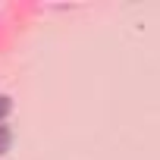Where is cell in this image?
Instances as JSON below:
<instances>
[{"label": "cell", "instance_id": "1", "mask_svg": "<svg viewBox=\"0 0 160 160\" xmlns=\"http://www.w3.org/2000/svg\"><path fill=\"white\" fill-rule=\"evenodd\" d=\"M10 141H13V138H10V129H7V126H0V154H7V151H10Z\"/></svg>", "mask_w": 160, "mask_h": 160}, {"label": "cell", "instance_id": "2", "mask_svg": "<svg viewBox=\"0 0 160 160\" xmlns=\"http://www.w3.org/2000/svg\"><path fill=\"white\" fill-rule=\"evenodd\" d=\"M10 113V98H3V94H0V119H3Z\"/></svg>", "mask_w": 160, "mask_h": 160}]
</instances>
